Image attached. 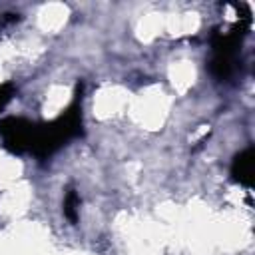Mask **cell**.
<instances>
[{
    "label": "cell",
    "instance_id": "6da1fadb",
    "mask_svg": "<svg viewBox=\"0 0 255 255\" xmlns=\"http://www.w3.org/2000/svg\"><path fill=\"white\" fill-rule=\"evenodd\" d=\"M82 131V104L76 98L70 108L48 124H32L22 118H8L0 122V135L4 145L16 153H34L46 157L58 151L66 141Z\"/></svg>",
    "mask_w": 255,
    "mask_h": 255
},
{
    "label": "cell",
    "instance_id": "7a4b0ae2",
    "mask_svg": "<svg viewBox=\"0 0 255 255\" xmlns=\"http://www.w3.org/2000/svg\"><path fill=\"white\" fill-rule=\"evenodd\" d=\"M239 30H231L227 34H219L211 42V60L209 70L215 78L227 80L237 70L239 60Z\"/></svg>",
    "mask_w": 255,
    "mask_h": 255
},
{
    "label": "cell",
    "instance_id": "3957f363",
    "mask_svg": "<svg viewBox=\"0 0 255 255\" xmlns=\"http://www.w3.org/2000/svg\"><path fill=\"white\" fill-rule=\"evenodd\" d=\"M253 167H255V153H253V147H247L235 155V159L231 163V175L235 181H239L243 185H251Z\"/></svg>",
    "mask_w": 255,
    "mask_h": 255
},
{
    "label": "cell",
    "instance_id": "277c9868",
    "mask_svg": "<svg viewBox=\"0 0 255 255\" xmlns=\"http://www.w3.org/2000/svg\"><path fill=\"white\" fill-rule=\"evenodd\" d=\"M78 205H80V197H78V193L74 189H70L68 195H66V199H64V215L72 223L78 221Z\"/></svg>",
    "mask_w": 255,
    "mask_h": 255
},
{
    "label": "cell",
    "instance_id": "5b68a950",
    "mask_svg": "<svg viewBox=\"0 0 255 255\" xmlns=\"http://www.w3.org/2000/svg\"><path fill=\"white\" fill-rule=\"evenodd\" d=\"M12 96H14V86L12 84H2L0 86V110L6 108V104L12 100Z\"/></svg>",
    "mask_w": 255,
    "mask_h": 255
}]
</instances>
